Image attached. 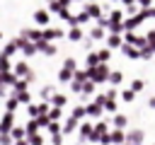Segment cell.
Wrapping results in <instances>:
<instances>
[{"mask_svg":"<svg viewBox=\"0 0 155 145\" xmlns=\"http://www.w3.org/2000/svg\"><path fill=\"white\" fill-rule=\"evenodd\" d=\"M24 133H27V128H22V126H15V128L10 130V135H12L15 140H19V138H24Z\"/></svg>","mask_w":155,"mask_h":145,"instance_id":"5b68a950","label":"cell"},{"mask_svg":"<svg viewBox=\"0 0 155 145\" xmlns=\"http://www.w3.org/2000/svg\"><path fill=\"white\" fill-rule=\"evenodd\" d=\"M15 75H17V77H27L29 82L34 80V72L29 70V65H27V63H17V65H15Z\"/></svg>","mask_w":155,"mask_h":145,"instance_id":"7a4b0ae2","label":"cell"},{"mask_svg":"<svg viewBox=\"0 0 155 145\" xmlns=\"http://www.w3.org/2000/svg\"><path fill=\"white\" fill-rule=\"evenodd\" d=\"M0 39H2V34H0Z\"/></svg>","mask_w":155,"mask_h":145,"instance_id":"5bb4252c","label":"cell"},{"mask_svg":"<svg viewBox=\"0 0 155 145\" xmlns=\"http://www.w3.org/2000/svg\"><path fill=\"white\" fill-rule=\"evenodd\" d=\"M22 36H24V39H29V41H39V39H41V34H39L36 29H24V31H22Z\"/></svg>","mask_w":155,"mask_h":145,"instance_id":"3957f363","label":"cell"},{"mask_svg":"<svg viewBox=\"0 0 155 145\" xmlns=\"http://www.w3.org/2000/svg\"><path fill=\"white\" fill-rule=\"evenodd\" d=\"M41 94H44V97H46V99H48V97H51V94H53V89H51V87H46V89H44V92H41Z\"/></svg>","mask_w":155,"mask_h":145,"instance_id":"7c38bea8","label":"cell"},{"mask_svg":"<svg viewBox=\"0 0 155 145\" xmlns=\"http://www.w3.org/2000/svg\"><path fill=\"white\" fill-rule=\"evenodd\" d=\"M17 104H19V99H17L15 94H12V97H10L7 102H5V109H7V111H15V109H17Z\"/></svg>","mask_w":155,"mask_h":145,"instance_id":"8992f818","label":"cell"},{"mask_svg":"<svg viewBox=\"0 0 155 145\" xmlns=\"http://www.w3.org/2000/svg\"><path fill=\"white\" fill-rule=\"evenodd\" d=\"M12 143H15V138L10 133H0V145H12Z\"/></svg>","mask_w":155,"mask_h":145,"instance_id":"9c48e42d","label":"cell"},{"mask_svg":"<svg viewBox=\"0 0 155 145\" xmlns=\"http://www.w3.org/2000/svg\"><path fill=\"white\" fill-rule=\"evenodd\" d=\"M0 116H2V114H0Z\"/></svg>","mask_w":155,"mask_h":145,"instance_id":"9a60e30c","label":"cell"},{"mask_svg":"<svg viewBox=\"0 0 155 145\" xmlns=\"http://www.w3.org/2000/svg\"><path fill=\"white\" fill-rule=\"evenodd\" d=\"M17 99H19V104H27L29 102V94H27V89H22V92H12Z\"/></svg>","mask_w":155,"mask_h":145,"instance_id":"ba28073f","label":"cell"},{"mask_svg":"<svg viewBox=\"0 0 155 145\" xmlns=\"http://www.w3.org/2000/svg\"><path fill=\"white\" fill-rule=\"evenodd\" d=\"M15 128V111H5L0 116V133H10Z\"/></svg>","mask_w":155,"mask_h":145,"instance_id":"6da1fadb","label":"cell"},{"mask_svg":"<svg viewBox=\"0 0 155 145\" xmlns=\"http://www.w3.org/2000/svg\"><path fill=\"white\" fill-rule=\"evenodd\" d=\"M15 145H29V140H24V138H19V140H15Z\"/></svg>","mask_w":155,"mask_h":145,"instance_id":"4fadbf2b","label":"cell"},{"mask_svg":"<svg viewBox=\"0 0 155 145\" xmlns=\"http://www.w3.org/2000/svg\"><path fill=\"white\" fill-rule=\"evenodd\" d=\"M29 114H31V116H39L41 111H39V106H36V104H31V106H29Z\"/></svg>","mask_w":155,"mask_h":145,"instance_id":"8fae6325","label":"cell"},{"mask_svg":"<svg viewBox=\"0 0 155 145\" xmlns=\"http://www.w3.org/2000/svg\"><path fill=\"white\" fill-rule=\"evenodd\" d=\"M12 65H10V56H5V53H0V70L5 72V70H10Z\"/></svg>","mask_w":155,"mask_h":145,"instance_id":"52a82bcc","label":"cell"},{"mask_svg":"<svg viewBox=\"0 0 155 145\" xmlns=\"http://www.w3.org/2000/svg\"><path fill=\"white\" fill-rule=\"evenodd\" d=\"M34 19H36L39 24H46V22H48V12H46V10H36V12H34Z\"/></svg>","mask_w":155,"mask_h":145,"instance_id":"277c9868","label":"cell"},{"mask_svg":"<svg viewBox=\"0 0 155 145\" xmlns=\"http://www.w3.org/2000/svg\"><path fill=\"white\" fill-rule=\"evenodd\" d=\"M44 140H41V135H36V133H29V145H41Z\"/></svg>","mask_w":155,"mask_h":145,"instance_id":"30bf717a","label":"cell"}]
</instances>
